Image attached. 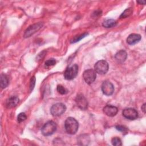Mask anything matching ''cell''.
Returning <instances> with one entry per match:
<instances>
[{
    "label": "cell",
    "instance_id": "1",
    "mask_svg": "<svg viewBox=\"0 0 146 146\" xmlns=\"http://www.w3.org/2000/svg\"><path fill=\"white\" fill-rule=\"evenodd\" d=\"M64 127L66 132L70 135H74L78 130L79 124L78 121L74 117L67 118L64 123Z\"/></svg>",
    "mask_w": 146,
    "mask_h": 146
},
{
    "label": "cell",
    "instance_id": "2",
    "mask_svg": "<svg viewBox=\"0 0 146 146\" xmlns=\"http://www.w3.org/2000/svg\"><path fill=\"white\" fill-rule=\"evenodd\" d=\"M56 124L54 121L50 120L43 125V126L42 127L41 132L43 135L48 136L52 135L56 131Z\"/></svg>",
    "mask_w": 146,
    "mask_h": 146
},
{
    "label": "cell",
    "instance_id": "3",
    "mask_svg": "<svg viewBox=\"0 0 146 146\" xmlns=\"http://www.w3.org/2000/svg\"><path fill=\"white\" fill-rule=\"evenodd\" d=\"M78 66L76 64L68 67L64 72V77L66 80H72L78 75Z\"/></svg>",
    "mask_w": 146,
    "mask_h": 146
},
{
    "label": "cell",
    "instance_id": "4",
    "mask_svg": "<svg viewBox=\"0 0 146 146\" xmlns=\"http://www.w3.org/2000/svg\"><path fill=\"white\" fill-rule=\"evenodd\" d=\"M95 71L96 73L99 74H106L108 71L109 66L107 61L100 60L98 61L94 66Z\"/></svg>",
    "mask_w": 146,
    "mask_h": 146
},
{
    "label": "cell",
    "instance_id": "5",
    "mask_svg": "<svg viewBox=\"0 0 146 146\" xmlns=\"http://www.w3.org/2000/svg\"><path fill=\"white\" fill-rule=\"evenodd\" d=\"M66 110V106L62 103H58L52 106L50 112L52 116H59L62 115Z\"/></svg>",
    "mask_w": 146,
    "mask_h": 146
},
{
    "label": "cell",
    "instance_id": "6",
    "mask_svg": "<svg viewBox=\"0 0 146 146\" xmlns=\"http://www.w3.org/2000/svg\"><path fill=\"white\" fill-rule=\"evenodd\" d=\"M83 77L85 82L88 84H90L95 81L96 77V72L94 70L88 69L84 71Z\"/></svg>",
    "mask_w": 146,
    "mask_h": 146
},
{
    "label": "cell",
    "instance_id": "7",
    "mask_svg": "<svg viewBox=\"0 0 146 146\" xmlns=\"http://www.w3.org/2000/svg\"><path fill=\"white\" fill-rule=\"evenodd\" d=\"M43 23L42 22H38L34 23L30 26L25 31L24 34L25 38H29L37 32L43 26Z\"/></svg>",
    "mask_w": 146,
    "mask_h": 146
},
{
    "label": "cell",
    "instance_id": "8",
    "mask_svg": "<svg viewBox=\"0 0 146 146\" xmlns=\"http://www.w3.org/2000/svg\"><path fill=\"white\" fill-rule=\"evenodd\" d=\"M102 91L105 95L110 96L113 93L114 86L110 81L105 80L102 84Z\"/></svg>",
    "mask_w": 146,
    "mask_h": 146
},
{
    "label": "cell",
    "instance_id": "9",
    "mask_svg": "<svg viewBox=\"0 0 146 146\" xmlns=\"http://www.w3.org/2000/svg\"><path fill=\"white\" fill-rule=\"evenodd\" d=\"M123 115L129 120H135L138 117L137 111L132 108H127L123 111Z\"/></svg>",
    "mask_w": 146,
    "mask_h": 146
},
{
    "label": "cell",
    "instance_id": "10",
    "mask_svg": "<svg viewBox=\"0 0 146 146\" xmlns=\"http://www.w3.org/2000/svg\"><path fill=\"white\" fill-rule=\"evenodd\" d=\"M75 102L81 110H84L87 108L88 107V102L86 98L82 94H78L77 95L75 98Z\"/></svg>",
    "mask_w": 146,
    "mask_h": 146
},
{
    "label": "cell",
    "instance_id": "11",
    "mask_svg": "<svg viewBox=\"0 0 146 146\" xmlns=\"http://www.w3.org/2000/svg\"><path fill=\"white\" fill-rule=\"evenodd\" d=\"M117 108L112 105H107L103 108L104 113L110 117L115 116L117 114Z\"/></svg>",
    "mask_w": 146,
    "mask_h": 146
},
{
    "label": "cell",
    "instance_id": "12",
    "mask_svg": "<svg viewBox=\"0 0 146 146\" xmlns=\"http://www.w3.org/2000/svg\"><path fill=\"white\" fill-rule=\"evenodd\" d=\"M141 36L138 34H131L127 38V42L129 45H133L141 40Z\"/></svg>",
    "mask_w": 146,
    "mask_h": 146
},
{
    "label": "cell",
    "instance_id": "13",
    "mask_svg": "<svg viewBox=\"0 0 146 146\" xmlns=\"http://www.w3.org/2000/svg\"><path fill=\"white\" fill-rule=\"evenodd\" d=\"M19 101V98L17 96H12L7 99L6 102V106L9 108H13L18 104Z\"/></svg>",
    "mask_w": 146,
    "mask_h": 146
},
{
    "label": "cell",
    "instance_id": "14",
    "mask_svg": "<svg viewBox=\"0 0 146 146\" xmlns=\"http://www.w3.org/2000/svg\"><path fill=\"white\" fill-rule=\"evenodd\" d=\"M127 57V54L126 51H124V50H121L119 51L115 55V58L116 61L120 63H123L126 60Z\"/></svg>",
    "mask_w": 146,
    "mask_h": 146
},
{
    "label": "cell",
    "instance_id": "15",
    "mask_svg": "<svg viewBox=\"0 0 146 146\" xmlns=\"http://www.w3.org/2000/svg\"><path fill=\"white\" fill-rule=\"evenodd\" d=\"M117 24V22L115 20L113 19H108L105 20L103 23L102 25L105 28H112L114 26H115Z\"/></svg>",
    "mask_w": 146,
    "mask_h": 146
},
{
    "label": "cell",
    "instance_id": "16",
    "mask_svg": "<svg viewBox=\"0 0 146 146\" xmlns=\"http://www.w3.org/2000/svg\"><path fill=\"white\" fill-rule=\"evenodd\" d=\"M9 81L6 75L2 74L1 75V87L2 88H6L9 84Z\"/></svg>",
    "mask_w": 146,
    "mask_h": 146
},
{
    "label": "cell",
    "instance_id": "17",
    "mask_svg": "<svg viewBox=\"0 0 146 146\" xmlns=\"http://www.w3.org/2000/svg\"><path fill=\"white\" fill-rule=\"evenodd\" d=\"M133 12V10L131 7L128 8L127 9H125L120 15V18H127L128 17H129L130 15H131V14Z\"/></svg>",
    "mask_w": 146,
    "mask_h": 146
},
{
    "label": "cell",
    "instance_id": "18",
    "mask_svg": "<svg viewBox=\"0 0 146 146\" xmlns=\"http://www.w3.org/2000/svg\"><path fill=\"white\" fill-rule=\"evenodd\" d=\"M111 142H112V144L115 146H120L122 145L121 139L117 137H115L112 138Z\"/></svg>",
    "mask_w": 146,
    "mask_h": 146
},
{
    "label": "cell",
    "instance_id": "19",
    "mask_svg": "<svg viewBox=\"0 0 146 146\" xmlns=\"http://www.w3.org/2000/svg\"><path fill=\"white\" fill-rule=\"evenodd\" d=\"M56 90L58 91V92L62 94V95H65L66 94H67L68 92V90L67 89H66L65 87H64L62 85H58L57 86V88H56Z\"/></svg>",
    "mask_w": 146,
    "mask_h": 146
},
{
    "label": "cell",
    "instance_id": "20",
    "mask_svg": "<svg viewBox=\"0 0 146 146\" xmlns=\"http://www.w3.org/2000/svg\"><path fill=\"white\" fill-rule=\"evenodd\" d=\"M88 35V33H84L79 36H75L74 39H72L71 40V43H75V42H77L78 41H79L80 40H81L82 38H84L86 35Z\"/></svg>",
    "mask_w": 146,
    "mask_h": 146
},
{
    "label": "cell",
    "instance_id": "21",
    "mask_svg": "<svg viewBox=\"0 0 146 146\" xmlns=\"http://www.w3.org/2000/svg\"><path fill=\"white\" fill-rule=\"evenodd\" d=\"M26 118H27V116L24 112L20 113L17 116V120L19 123L23 121L24 120H25L26 119Z\"/></svg>",
    "mask_w": 146,
    "mask_h": 146
},
{
    "label": "cell",
    "instance_id": "22",
    "mask_svg": "<svg viewBox=\"0 0 146 146\" xmlns=\"http://www.w3.org/2000/svg\"><path fill=\"white\" fill-rule=\"evenodd\" d=\"M116 128L117 130L123 133H127L128 132V128L124 126V125H116Z\"/></svg>",
    "mask_w": 146,
    "mask_h": 146
},
{
    "label": "cell",
    "instance_id": "23",
    "mask_svg": "<svg viewBox=\"0 0 146 146\" xmlns=\"http://www.w3.org/2000/svg\"><path fill=\"white\" fill-rule=\"evenodd\" d=\"M56 63V61L54 58H51L48 59L45 62V65L46 66H53Z\"/></svg>",
    "mask_w": 146,
    "mask_h": 146
},
{
    "label": "cell",
    "instance_id": "24",
    "mask_svg": "<svg viewBox=\"0 0 146 146\" xmlns=\"http://www.w3.org/2000/svg\"><path fill=\"white\" fill-rule=\"evenodd\" d=\"M35 76H33L31 78L30 80V91H32L35 86Z\"/></svg>",
    "mask_w": 146,
    "mask_h": 146
},
{
    "label": "cell",
    "instance_id": "25",
    "mask_svg": "<svg viewBox=\"0 0 146 146\" xmlns=\"http://www.w3.org/2000/svg\"><path fill=\"white\" fill-rule=\"evenodd\" d=\"M145 103H144L143 104V106H141V110H142V111H143V112L145 113Z\"/></svg>",
    "mask_w": 146,
    "mask_h": 146
},
{
    "label": "cell",
    "instance_id": "26",
    "mask_svg": "<svg viewBox=\"0 0 146 146\" xmlns=\"http://www.w3.org/2000/svg\"><path fill=\"white\" fill-rule=\"evenodd\" d=\"M137 3H140V4H143V5H145V1H137Z\"/></svg>",
    "mask_w": 146,
    "mask_h": 146
}]
</instances>
